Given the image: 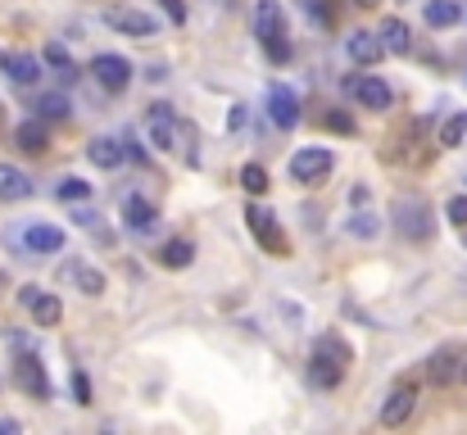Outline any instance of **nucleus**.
<instances>
[{
    "mask_svg": "<svg viewBox=\"0 0 467 435\" xmlns=\"http://www.w3.org/2000/svg\"><path fill=\"white\" fill-rule=\"evenodd\" d=\"M36 186L23 168H10V164H0V200H27Z\"/></svg>",
    "mask_w": 467,
    "mask_h": 435,
    "instance_id": "nucleus-17",
    "label": "nucleus"
},
{
    "mask_svg": "<svg viewBox=\"0 0 467 435\" xmlns=\"http://www.w3.org/2000/svg\"><path fill=\"white\" fill-rule=\"evenodd\" d=\"M345 50H349V59H354V64L372 68L385 55V42H381V32H349L345 36Z\"/></svg>",
    "mask_w": 467,
    "mask_h": 435,
    "instance_id": "nucleus-12",
    "label": "nucleus"
},
{
    "mask_svg": "<svg viewBox=\"0 0 467 435\" xmlns=\"http://www.w3.org/2000/svg\"><path fill=\"white\" fill-rule=\"evenodd\" d=\"M458 372H463L458 349H436L432 359H426V381L432 385H449V381H458Z\"/></svg>",
    "mask_w": 467,
    "mask_h": 435,
    "instance_id": "nucleus-14",
    "label": "nucleus"
},
{
    "mask_svg": "<svg viewBox=\"0 0 467 435\" xmlns=\"http://www.w3.org/2000/svg\"><path fill=\"white\" fill-rule=\"evenodd\" d=\"M381 42H385V50H391V55H409L413 50V32L400 19H385L381 23Z\"/></svg>",
    "mask_w": 467,
    "mask_h": 435,
    "instance_id": "nucleus-21",
    "label": "nucleus"
},
{
    "mask_svg": "<svg viewBox=\"0 0 467 435\" xmlns=\"http://www.w3.org/2000/svg\"><path fill=\"white\" fill-rule=\"evenodd\" d=\"M91 73L105 91H128L132 87V64L123 55H96L91 59Z\"/></svg>",
    "mask_w": 467,
    "mask_h": 435,
    "instance_id": "nucleus-8",
    "label": "nucleus"
},
{
    "mask_svg": "<svg viewBox=\"0 0 467 435\" xmlns=\"http://www.w3.org/2000/svg\"><path fill=\"white\" fill-rule=\"evenodd\" d=\"M160 5H164V14L173 23H186V5H182V0H160Z\"/></svg>",
    "mask_w": 467,
    "mask_h": 435,
    "instance_id": "nucleus-35",
    "label": "nucleus"
},
{
    "mask_svg": "<svg viewBox=\"0 0 467 435\" xmlns=\"http://www.w3.org/2000/svg\"><path fill=\"white\" fill-rule=\"evenodd\" d=\"M105 23H109L113 32H119V36H136V42L154 36V19H150V14H141V10H128V5L109 10V14H105Z\"/></svg>",
    "mask_w": 467,
    "mask_h": 435,
    "instance_id": "nucleus-10",
    "label": "nucleus"
},
{
    "mask_svg": "<svg viewBox=\"0 0 467 435\" xmlns=\"http://www.w3.org/2000/svg\"><path fill=\"white\" fill-rule=\"evenodd\" d=\"M458 381H463V385H467V359H463V372H458Z\"/></svg>",
    "mask_w": 467,
    "mask_h": 435,
    "instance_id": "nucleus-38",
    "label": "nucleus"
},
{
    "mask_svg": "<svg viewBox=\"0 0 467 435\" xmlns=\"http://www.w3.org/2000/svg\"><path fill=\"white\" fill-rule=\"evenodd\" d=\"M349 231H354V236H363V241H368V236H377V231H381V222H377L372 214H354V218H349Z\"/></svg>",
    "mask_w": 467,
    "mask_h": 435,
    "instance_id": "nucleus-29",
    "label": "nucleus"
},
{
    "mask_svg": "<svg viewBox=\"0 0 467 435\" xmlns=\"http://www.w3.org/2000/svg\"><path fill=\"white\" fill-rule=\"evenodd\" d=\"M123 214H128V227H132L136 236H150L154 227H160V214H154V205H150V200H141V195H132Z\"/></svg>",
    "mask_w": 467,
    "mask_h": 435,
    "instance_id": "nucleus-18",
    "label": "nucleus"
},
{
    "mask_svg": "<svg viewBox=\"0 0 467 435\" xmlns=\"http://www.w3.org/2000/svg\"><path fill=\"white\" fill-rule=\"evenodd\" d=\"M268 113H272V123L277 128H295L300 123V100L291 87H272L268 91Z\"/></svg>",
    "mask_w": 467,
    "mask_h": 435,
    "instance_id": "nucleus-13",
    "label": "nucleus"
},
{
    "mask_svg": "<svg viewBox=\"0 0 467 435\" xmlns=\"http://www.w3.org/2000/svg\"><path fill=\"white\" fill-rule=\"evenodd\" d=\"M64 276H68V282H73L77 291H82V295H105V276H100L91 263H68V268H64Z\"/></svg>",
    "mask_w": 467,
    "mask_h": 435,
    "instance_id": "nucleus-20",
    "label": "nucleus"
},
{
    "mask_svg": "<svg viewBox=\"0 0 467 435\" xmlns=\"http://www.w3.org/2000/svg\"><path fill=\"white\" fill-rule=\"evenodd\" d=\"M23 245H27L32 254H55V250H64V231L51 227V222H32V227L23 231Z\"/></svg>",
    "mask_w": 467,
    "mask_h": 435,
    "instance_id": "nucleus-15",
    "label": "nucleus"
},
{
    "mask_svg": "<svg viewBox=\"0 0 467 435\" xmlns=\"http://www.w3.org/2000/svg\"><path fill=\"white\" fill-rule=\"evenodd\" d=\"M91 195V182H82V177H64L59 182V200H87Z\"/></svg>",
    "mask_w": 467,
    "mask_h": 435,
    "instance_id": "nucleus-28",
    "label": "nucleus"
},
{
    "mask_svg": "<svg viewBox=\"0 0 467 435\" xmlns=\"http://www.w3.org/2000/svg\"><path fill=\"white\" fill-rule=\"evenodd\" d=\"M349 372V345L340 336H318L314 345V359H308V381L318 390H336Z\"/></svg>",
    "mask_w": 467,
    "mask_h": 435,
    "instance_id": "nucleus-1",
    "label": "nucleus"
},
{
    "mask_svg": "<svg viewBox=\"0 0 467 435\" xmlns=\"http://www.w3.org/2000/svg\"><path fill=\"white\" fill-rule=\"evenodd\" d=\"M345 91L354 96L359 105H368V109H391V105H395V91L385 87L377 73H359V77H349Z\"/></svg>",
    "mask_w": 467,
    "mask_h": 435,
    "instance_id": "nucleus-7",
    "label": "nucleus"
},
{
    "mask_svg": "<svg viewBox=\"0 0 467 435\" xmlns=\"http://www.w3.org/2000/svg\"><path fill=\"white\" fill-rule=\"evenodd\" d=\"M36 113H42V118H64L68 113V100L64 96H46L42 105H36Z\"/></svg>",
    "mask_w": 467,
    "mask_h": 435,
    "instance_id": "nucleus-30",
    "label": "nucleus"
},
{
    "mask_svg": "<svg viewBox=\"0 0 467 435\" xmlns=\"http://www.w3.org/2000/svg\"><path fill=\"white\" fill-rule=\"evenodd\" d=\"M0 282H5V276H0Z\"/></svg>",
    "mask_w": 467,
    "mask_h": 435,
    "instance_id": "nucleus-41",
    "label": "nucleus"
},
{
    "mask_svg": "<svg viewBox=\"0 0 467 435\" xmlns=\"http://www.w3.org/2000/svg\"><path fill=\"white\" fill-rule=\"evenodd\" d=\"M32 318H36V327H59V318H64V304L55 299V295H42L32 304Z\"/></svg>",
    "mask_w": 467,
    "mask_h": 435,
    "instance_id": "nucleus-25",
    "label": "nucleus"
},
{
    "mask_svg": "<svg viewBox=\"0 0 467 435\" xmlns=\"http://www.w3.org/2000/svg\"><path fill=\"white\" fill-rule=\"evenodd\" d=\"M14 145H19V150H27V154H42V150L51 145L46 118L36 113V118H27V123H19V128H14Z\"/></svg>",
    "mask_w": 467,
    "mask_h": 435,
    "instance_id": "nucleus-16",
    "label": "nucleus"
},
{
    "mask_svg": "<svg viewBox=\"0 0 467 435\" xmlns=\"http://www.w3.org/2000/svg\"><path fill=\"white\" fill-rule=\"evenodd\" d=\"M191 259H196V245H191V241H182V236H177V241H168L164 245V254H160V263L164 268H191Z\"/></svg>",
    "mask_w": 467,
    "mask_h": 435,
    "instance_id": "nucleus-24",
    "label": "nucleus"
},
{
    "mask_svg": "<svg viewBox=\"0 0 467 435\" xmlns=\"http://www.w3.org/2000/svg\"><path fill=\"white\" fill-rule=\"evenodd\" d=\"M46 64H55L64 77H73V59H68V50H64V46H46Z\"/></svg>",
    "mask_w": 467,
    "mask_h": 435,
    "instance_id": "nucleus-31",
    "label": "nucleus"
},
{
    "mask_svg": "<svg viewBox=\"0 0 467 435\" xmlns=\"http://www.w3.org/2000/svg\"><path fill=\"white\" fill-rule=\"evenodd\" d=\"M458 19H463L458 0H426V23L432 27H454Z\"/></svg>",
    "mask_w": 467,
    "mask_h": 435,
    "instance_id": "nucleus-23",
    "label": "nucleus"
},
{
    "mask_svg": "<svg viewBox=\"0 0 467 435\" xmlns=\"http://www.w3.org/2000/svg\"><path fill=\"white\" fill-rule=\"evenodd\" d=\"M391 218H395V231L404 236V241H432V236H436L432 205H426L422 195H400L395 209H391Z\"/></svg>",
    "mask_w": 467,
    "mask_h": 435,
    "instance_id": "nucleus-3",
    "label": "nucleus"
},
{
    "mask_svg": "<svg viewBox=\"0 0 467 435\" xmlns=\"http://www.w3.org/2000/svg\"><path fill=\"white\" fill-rule=\"evenodd\" d=\"M241 186H245L250 195H263V190H268V168H263V164H245V168H241Z\"/></svg>",
    "mask_w": 467,
    "mask_h": 435,
    "instance_id": "nucleus-26",
    "label": "nucleus"
},
{
    "mask_svg": "<svg viewBox=\"0 0 467 435\" xmlns=\"http://www.w3.org/2000/svg\"><path fill=\"white\" fill-rule=\"evenodd\" d=\"M354 5H359V10H377V5H381V0H354Z\"/></svg>",
    "mask_w": 467,
    "mask_h": 435,
    "instance_id": "nucleus-37",
    "label": "nucleus"
},
{
    "mask_svg": "<svg viewBox=\"0 0 467 435\" xmlns=\"http://www.w3.org/2000/svg\"><path fill=\"white\" fill-rule=\"evenodd\" d=\"M0 64H5V55H0Z\"/></svg>",
    "mask_w": 467,
    "mask_h": 435,
    "instance_id": "nucleus-40",
    "label": "nucleus"
},
{
    "mask_svg": "<svg viewBox=\"0 0 467 435\" xmlns=\"http://www.w3.org/2000/svg\"><path fill=\"white\" fill-rule=\"evenodd\" d=\"M463 136H467V113H454L449 123L440 128V145H445V150H454V145H458Z\"/></svg>",
    "mask_w": 467,
    "mask_h": 435,
    "instance_id": "nucleus-27",
    "label": "nucleus"
},
{
    "mask_svg": "<svg viewBox=\"0 0 467 435\" xmlns=\"http://www.w3.org/2000/svg\"><path fill=\"white\" fill-rule=\"evenodd\" d=\"M331 150H323V145H308V150H300V154H291V177L295 182H304V186H323L327 177H331Z\"/></svg>",
    "mask_w": 467,
    "mask_h": 435,
    "instance_id": "nucleus-4",
    "label": "nucleus"
},
{
    "mask_svg": "<svg viewBox=\"0 0 467 435\" xmlns=\"http://www.w3.org/2000/svg\"><path fill=\"white\" fill-rule=\"evenodd\" d=\"M145 128H150V141L160 145V150H177V113H173V105H150V113H145Z\"/></svg>",
    "mask_w": 467,
    "mask_h": 435,
    "instance_id": "nucleus-9",
    "label": "nucleus"
},
{
    "mask_svg": "<svg viewBox=\"0 0 467 435\" xmlns=\"http://www.w3.org/2000/svg\"><path fill=\"white\" fill-rule=\"evenodd\" d=\"M73 394H77V404H91V381H87V372H73Z\"/></svg>",
    "mask_w": 467,
    "mask_h": 435,
    "instance_id": "nucleus-32",
    "label": "nucleus"
},
{
    "mask_svg": "<svg viewBox=\"0 0 467 435\" xmlns=\"http://www.w3.org/2000/svg\"><path fill=\"white\" fill-rule=\"evenodd\" d=\"M304 5H318V0H304Z\"/></svg>",
    "mask_w": 467,
    "mask_h": 435,
    "instance_id": "nucleus-39",
    "label": "nucleus"
},
{
    "mask_svg": "<svg viewBox=\"0 0 467 435\" xmlns=\"http://www.w3.org/2000/svg\"><path fill=\"white\" fill-rule=\"evenodd\" d=\"M449 222L467 227V195H458V200H449Z\"/></svg>",
    "mask_w": 467,
    "mask_h": 435,
    "instance_id": "nucleus-34",
    "label": "nucleus"
},
{
    "mask_svg": "<svg viewBox=\"0 0 467 435\" xmlns=\"http://www.w3.org/2000/svg\"><path fill=\"white\" fill-rule=\"evenodd\" d=\"M14 385L23 394H32V400H51V377H46V363L36 359V353H23V359L14 363Z\"/></svg>",
    "mask_w": 467,
    "mask_h": 435,
    "instance_id": "nucleus-6",
    "label": "nucleus"
},
{
    "mask_svg": "<svg viewBox=\"0 0 467 435\" xmlns=\"http://www.w3.org/2000/svg\"><path fill=\"white\" fill-rule=\"evenodd\" d=\"M5 73L14 77L19 87H32L36 77H42V64H36L32 55H5Z\"/></svg>",
    "mask_w": 467,
    "mask_h": 435,
    "instance_id": "nucleus-22",
    "label": "nucleus"
},
{
    "mask_svg": "<svg viewBox=\"0 0 467 435\" xmlns=\"http://www.w3.org/2000/svg\"><path fill=\"white\" fill-rule=\"evenodd\" d=\"M254 32H259V46L272 64H286L291 59V27H286V14L277 0H259L254 10Z\"/></svg>",
    "mask_w": 467,
    "mask_h": 435,
    "instance_id": "nucleus-2",
    "label": "nucleus"
},
{
    "mask_svg": "<svg viewBox=\"0 0 467 435\" xmlns=\"http://www.w3.org/2000/svg\"><path fill=\"white\" fill-rule=\"evenodd\" d=\"M417 408V390L413 385H395L391 394H385V404H381V426H404Z\"/></svg>",
    "mask_w": 467,
    "mask_h": 435,
    "instance_id": "nucleus-11",
    "label": "nucleus"
},
{
    "mask_svg": "<svg viewBox=\"0 0 467 435\" xmlns=\"http://www.w3.org/2000/svg\"><path fill=\"white\" fill-rule=\"evenodd\" d=\"M123 154H128V150H123L119 141H109V136H96V141L87 145V159H91L96 168H119Z\"/></svg>",
    "mask_w": 467,
    "mask_h": 435,
    "instance_id": "nucleus-19",
    "label": "nucleus"
},
{
    "mask_svg": "<svg viewBox=\"0 0 467 435\" xmlns=\"http://www.w3.org/2000/svg\"><path fill=\"white\" fill-rule=\"evenodd\" d=\"M42 295H46V291H42V286H23V291H19V299H23V304H27V308H32V304H36V299H42Z\"/></svg>",
    "mask_w": 467,
    "mask_h": 435,
    "instance_id": "nucleus-36",
    "label": "nucleus"
},
{
    "mask_svg": "<svg viewBox=\"0 0 467 435\" xmlns=\"http://www.w3.org/2000/svg\"><path fill=\"white\" fill-rule=\"evenodd\" d=\"M327 128H331V132H345V136H349V132H354V118H349V113H327Z\"/></svg>",
    "mask_w": 467,
    "mask_h": 435,
    "instance_id": "nucleus-33",
    "label": "nucleus"
},
{
    "mask_svg": "<svg viewBox=\"0 0 467 435\" xmlns=\"http://www.w3.org/2000/svg\"><path fill=\"white\" fill-rule=\"evenodd\" d=\"M245 218H250V231L259 236V245H268V254H277V259H286V254H291V245H286V236H282L277 214H272V209L250 205V209H245Z\"/></svg>",
    "mask_w": 467,
    "mask_h": 435,
    "instance_id": "nucleus-5",
    "label": "nucleus"
}]
</instances>
